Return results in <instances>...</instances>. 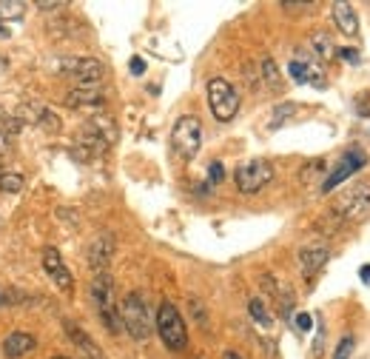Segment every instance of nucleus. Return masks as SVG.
Instances as JSON below:
<instances>
[{"mask_svg":"<svg viewBox=\"0 0 370 359\" xmlns=\"http://www.w3.org/2000/svg\"><path fill=\"white\" fill-rule=\"evenodd\" d=\"M0 192H4V194H21L23 192V174L0 171Z\"/></svg>","mask_w":370,"mask_h":359,"instance_id":"obj_20","label":"nucleus"},{"mask_svg":"<svg viewBox=\"0 0 370 359\" xmlns=\"http://www.w3.org/2000/svg\"><path fill=\"white\" fill-rule=\"evenodd\" d=\"M291 77H293L296 83H308V66H305L302 60H293V63H291Z\"/></svg>","mask_w":370,"mask_h":359,"instance_id":"obj_26","label":"nucleus"},{"mask_svg":"<svg viewBox=\"0 0 370 359\" xmlns=\"http://www.w3.org/2000/svg\"><path fill=\"white\" fill-rule=\"evenodd\" d=\"M223 180H225V165L223 162H211L208 165V183L217 186V183H223Z\"/></svg>","mask_w":370,"mask_h":359,"instance_id":"obj_24","label":"nucleus"},{"mask_svg":"<svg viewBox=\"0 0 370 359\" xmlns=\"http://www.w3.org/2000/svg\"><path fill=\"white\" fill-rule=\"evenodd\" d=\"M23 21V4H0V38H12L15 26Z\"/></svg>","mask_w":370,"mask_h":359,"instance_id":"obj_17","label":"nucleus"},{"mask_svg":"<svg viewBox=\"0 0 370 359\" xmlns=\"http://www.w3.org/2000/svg\"><path fill=\"white\" fill-rule=\"evenodd\" d=\"M330 18L336 23V29L344 35V38H359V15L353 12L350 4H333L330 6Z\"/></svg>","mask_w":370,"mask_h":359,"instance_id":"obj_14","label":"nucleus"},{"mask_svg":"<svg viewBox=\"0 0 370 359\" xmlns=\"http://www.w3.org/2000/svg\"><path fill=\"white\" fill-rule=\"evenodd\" d=\"M43 271L49 274V280H52L60 291L72 294V288H74V277H72V271L66 268V263H63L60 251H57V248H52V245H46V248H43Z\"/></svg>","mask_w":370,"mask_h":359,"instance_id":"obj_10","label":"nucleus"},{"mask_svg":"<svg viewBox=\"0 0 370 359\" xmlns=\"http://www.w3.org/2000/svg\"><path fill=\"white\" fill-rule=\"evenodd\" d=\"M6 151H9V134L0 131V157H4Z\"/></svg>","mask_w":370,"mask_h":359,"instance_id":"obj_35","label":"nucleus"},{"mask_svg":"<svg viewBox=\"0 0 370 359\" xmlns=\"http://www.w3.org/2000/svg\"><path fill=\"white\" fill-rule=\"evenodd\" d=\"M364 165H367V154H364V148H361V145H350V148L342 154V160L336 162V168H330V174L322 180V194H330L336 186H342L350 174L361 171Z\"/></svg>","mask_w":370,"mask_h":359,"instance_id":"obj_8","label":"nucleus"},{"mask_svg":"<svg viewBox=\"0 0 370 359\" xmlns=\"http://www.w3.org/2000/svg\"><path fill=\"white\" fill-rule=\"evenodd\" d=\"M342 214L347 220H359V217H367L370 214V183H356L350 186L339 200H336V209L333 214Z\"/></svg>","mask_w":370,"mask_h":359,"instance_id":"obj_9","label":"nucleus"},{"mask_svg":"<svg viewBox=\"0 0 370 359\" xmlns=\"http://www.w3.org/2000/svg\"><path fill=\"white\" fill-rule=\"evenodd\" d=\"M359 280H361V282H364V285H370V263H367V265H361V268H359Z\"/></svg>","mask_w":370,"mask_h":359,"instance_id":"obj_34","label":"nucleus"},{"mask_svg":"<svg viewBox=\"0 0 370 359\" xmlns=\"http://www.w3.org/2000/svg\"><path fill=\"white\" fill-rule=\"evenodd\" d=\"M293 111H296V103H279V106L274 109V114H271V123H268V126H271V128H279V126H282V123H285Z\"/></svg>","mask_w":370,"mask_h":359,"instance_id":"obj_22","label":"nucleus"},{"mask_svg":"<svg viewBox=\"0 0 370 359\" xmlns=\"http://www.w3.org/2000/svg\"><path fill=\"white\" fill-rule=\"evenodd\" d=\"M262 80L271 92H282V74H279L274 57H262Z\"/></svg>","mask_w":370,"mask_h":359,"instance_id":"obj_19","label":"nucleus"},{"mask_svg":"<svg viewBox=\"0 0 370 359\" xmlns=\"http://www.w3.org/2000/svg\"><path fill=\"white\" fill-rule=\"evenodd\" d=\"M336 55H339L344 63H350V66H353V63H359V52H356V49H350V46H342V49H336Z\"/></svg>","mask_w":370,"mask_h":359,"instance_id":"obj_27","label":"nucleus"},{"mask_svg":"<svg viewBox=\"0 0 370 359\" xmlns=\"http://www.w3.org/2000/svg\"><path fill=\"white\" fill-rule=\"evenodd\" d=\"M248 314H251V316H254V319H257L262 328H271V325H274V316H271V311H268V308H265V302H262V299H257V297L248 302Z\"/></svg>","mask_w":370,"mask_h":359,"instance_id":"obj_21","label":"nucleus"},{"mask_svg":"<svg viewBox=\"0 0 370 359\" xmlns=\"http://www.w3.org/2000/svg\"><path fill=\"white\" fill-rule=\"evenodd\" d=\"M86 257H89V265H91L97 274H103V268H106V265L111 263V257H114V237H108V234L94 237Z\"/></svg>","mask_w":370,"mask_h":359,"instance_id":"obj_12","label":"nucleus"},{"mask_svg":"<svg viewBox=\"0 0 370 359\" xmlns=\"http://www.w3.org/2000/svg\"><path fill=\"white\" fill-rule=\"evenodd\" d=\"M66 4H60V0H40L38 9H63Z\"/></svg>","mask_w":370,"mask_h":359,"instance_id":"obj_32","label":"nucleus"},{"mask_svg":"<svg viewBox=\"0 0 370 359\" xmlns=\"http://www.w3.org/2000/svg\"><path fill=\"white\" fill-rule=\"evenodd\" d=\"M279 6L288 9V12H305V9H313V4H296V0H282Z\"/></svg>","mask_w":370,"mask_h":359,"instance_id":"obj_28","label":"nucleus"},{"mask_svg":"<svg viewBox=\"0 0 370 359\" xmlns=\"http://www.w3.org/2000/svg\"><path fill=\"white\" fill-rule=\"evenodd\" d=\"M353 348H356V339H353V333H344V336L339 339L336 350H333V359H350Z\"/></svg>","mask_w":370,"mask_h":359,"instance_id":"obj_23","label":"nucleus"},{"mask_svg":"<svg viewBox=\"0 0 370 359\" xmlns=\"http://www.w3.org/2000/svg\"><path fill=\"white\" fill-rule=\"evenodd\" d=\"M310 325H313V316H310V314H296V328H299V331H310Z\"/></svg>","mask_w":370,"mask_h":359,"instance_id":"obj_31","label":"nucleus"},{"mask_svg":"<svg viewBox=\"0 0 370 359\" xmlns=\"http://www.w3.org/2000/svg\"><path fill=\"white\" fill-rule=\"evenodd\" d=\"M120 316H123V328L128 331L131 339L145 342L154 331V319H151V308L145 302V297L140 291H131L123 297L120 302Z\"/></svg>","mask_w":370,"mask_h":359,"instance_id":"obj_1","label":"nucleus"},{"mask_svg":"<svg viewBox=\"0 0 370 359\" xmlns=\"http://www.w3.org/2000/svg\"><path fill=\"white\" fill-rule=\"evenodd\" d=\"M208 109L220 123H231L240 111V97L234 86L225 77H211L208 80Z\"/></svg>","mask_w":370,"mask_h":359,"instance_id":"obj_6","label":"nucleus"},{"mask_svg":"<svg viewBox=\"0 0 370 359\" xmlns=\"http://www.w3.org/2000/svg\"><path fill=\"white\" fill-rule=\"evenodd\" d=\"M154 322H157V333H159V339H162V345L168 350H182L185 345H189V331H185V322H182L174 302L162 299L159 308H157Z\"/></svg>","mask_w":370,"mask_h":359,"instance_id":"obj_3","label":"nucleus"},{"mask_svg":"<svg viewBox=\"0 0 370 359\" xmlns=\"http://www.w3.org/2000/svg\"><path fill=\"white\" fill-rule=\"evenodd\" d=\"M52 359H69V356H52Z\"/></svg>","mask_w":370,"mask_h":359,"instance_id":"obj_39","label":"nucleus"},{"mask_svg":"<svg viewBox=\"0 0 370 359\" xmlns=\"http://www.w3.org/2000/svg\"><path fill=\"white\" fill-rule=\"evenodd\" d=\"M57 72L72 77L77 86H100L106 69L100 60L94 57H86V55H69V57H60L57 60Z\"/></svg>","mask_w":370,"mask_h":359,"instance_id":"obj_5","label":"nucleus"},{"mask_svg":"<svg viewBox=\"0 0 370 359\" xmlns=\"http://www.w3.org/2000/svg\"><path fill=\"white\" fill-rule=\"evenodd\" d=\"M310 46H313V55H316L319 60H325V63L336 57V43H333V38H330L327 32H313Z\"/></svg>","mask_w":370,"mask_h":359,"instance_id":"obj_18","label":"nucleus"},{"mask_svg":"<svg viewBox=\"0 0 370 359\" xmlns=\"http://www.w3.org/2000/svg\"><path fill=\"white\" fill-rule=\"evenodd\" d=\"M197 359H206V356H197Z\"/></svg>","mask_w":370,"mask_h":359,"instance_id":"obj_40","label":"nucleus"},{"mask_svg":"<svg viewBox=\"0 0 370 359\" xmlns=\"http://www.w3.org/2000/svg\"><path fill=\"white\" fill-rule=\"evenodd\" d=\"M6 302H9V291L0 288V305H6Z\"/></svg>","mask_w":370,"mask_h":359,"instance_id":"obj_37","label":"nucleus"},{"mask_svg":"<svg viewBox=\"0 0 370 359\" xmlns=\"http://www.w3.org/2000/svg\"><path fill=\"white\" fill-rule=\"evenodd\" d=\"M106 97L100 92V86H77L72 92H66V106L69 109H103Z\"/></svg>","mask_w":370,"mask_h":359,"instance_id":"obj_11","label":"nucleus"},{"mask_svg":"<svg viewBox=\"0 0 370 359\" xmlns=\"http://www.w3.org/2000/svg\"><path fill=\"white\" fill-rule=\"evenodd\" d=\"M203 145V123L194 114H182L171 128V148L182 160H194Z\"/></svg>","mask_w":370,"mask_h":359,"instance_id":"obj_4","label":"nucleus"},{"mask_svg":"<svg viewBox=\"0 0 370 359\" xmlns=\"http://www.w3.org/2000/svg\"><path fill=\"white\" fill-rule=\"evenodd\" d=\"M271 177H274V165L268 160H248L242 162L237 171H234V183L240 189V194H257L262 192L268 183H271Z\"/></svg>","mask_w":370,"mask_h":359,"instance_id":"obj_7","label":"nucleus"},{"mask_svg":"<svg viewBox=\"0 0 370 359\" xmlns=\"http://www.w3.org/2000/svg\"><path fill=\"white\" fill-rule=\"evenodd\" d=\"M35 348H38V339H35L32 333H26V331H12V333L4 339V353H6L9 359H21V356L32 353Z\"/></svg>","mask_w":370,"mask_h":359,"instance_id":"obj_15","label":"nucleus"},{"mask_svg":"<svg viewBox=\"0 0 370 359\" xmlns=\"http://www.w3.org/2000/svg\"><path fill=\"white\" fill-rule=\"evenodd\" d=\"M128 69H131V74H134V77H142V74H145V60H142V57H131Z\"/></svg>","mask_w":370,"mask_h":359,"instance_id":"obj_30","label":"nucleus"},{"mask_svg":"<svg viewBox=\"0 0 370 359\" xmlns=\"http://www.w3.org/2000/svg\"><path fill=\"white\" fill-rule=\"evenodd\" d=\"M322 348H325V325L319 322V328H316V342H313V356H322Z\"/></svg>","mask_w":370,"mask_h":359,"instance_id":"obj_29","label":"nucleus"},{"mask_svg":"<svg viewBox=\"0 0 370 359\" xmlns=\"http://www.w3.org/2000/svg\"><path fill=\"white\" fill-rule=\"evenodd\" d=\"M6 69H9V63H6V57H4V55H0V74H4Z\"/></svg>","mask_w":370,"mask_h":359,"instance_id":"obj_38","label":"nucleus"},{"mask_svg":"<svg viewBox=\"0 0 370 359\" xmlns=\"http://www.w3.org/2000/svg\"><path fill=\"white\" fill-rule=\"evenodd\" d=\"M63 328H66V333H69V339L86 353V356H91V359H100L103 356V350H100V345L80 328V325H74V322H63Z\"/></svg>","mask_w":370,"mask_h":359,"instance_id":"obj_16","label":"nucleus"},{"mask_svg":"<svg viewBox=\"0 0 370 359\" xmlns=\"http://www.w3.org/2000/svg\"><path fill=\"white\" fill-rule=\"evenodd\" d=\"M91 302L97 308L100 322L111 333H123V316H120V305H117V297H114V280L108 274H97L91 280Z\"/></svg>","mask_w":370,"mask_h":359,"instance_id":"obj_2","label":"nucleus"},{"mask_svg":"<svg viewBox=\"0 0 370 359\" xmlns=\"http://www.w3.org/2000/svg\"><path fill=\"white\" fill-rule=\"evenodd\" d=\"M356 114L359 117H370V92L356 94Z\"/></svg>","mask_w":370,"mask_h":359,"instance_id":"obj_25","label":"nucleus"},{"mask_svg":"<svg viewBox=\"0 0 370 359\" xmlns=\"http://www.w3.org/2000/svg\"><path fill=\"white\" fill-rule=\"evenodd\" d=\"M223 359H245V356H242L240 350H225V353H223Z\"/></svg>","mask_w":370,"mask_h":359,"instance_id":"obj_36","label":"nucleus"},{"mask_svg":"<svg viewBox=\"0 0 370 359\" xmlns=\"http://www.w3.org/2000/svg\"><path fill=\"white\" fill-rule=\"evenodd\" d=\"M191 308H194V316H197L200 322H206V311H203V305H200L197 299H191Z\"/></svg>","mask_w":370,"mask_h":359,"instance_id":"obj_33","label":"nucleus"},{"mask_svg":"<svg viewBox=\"0 0 370 359\" xmlns=\"http://www.w3.org/2000/svg\"><path fill=\"white\" fill-rule=\"evenodd\" d=\"M330 260V248L327 245H305L302 251H299V268H302V274L305 277H313L316 271H322L325 268V263Z\"/></svg>","mask_w":370,"mask_h":359,"instance_id":"obj_13","label":"nucleus"}]
</instances>
